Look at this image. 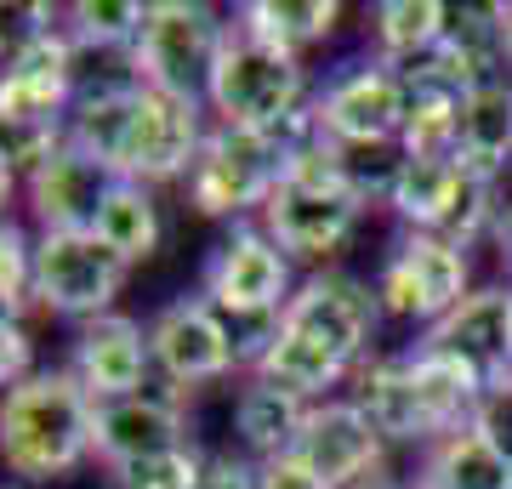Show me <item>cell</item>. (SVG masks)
Masks as SVG:
<instances>
[{
	"mask_svg": "<svg viewBox=\"0 0 512 489\" xmlns=\"http://www.w3.org/2000/svg\"><path fill=\"white\" fill-rule=\"evenodd\" d=\"M92 421L97 404L86 387L57 364L12 387L0 399V467L18 484H52L69 478L86 455H92Z\"/></svg>",
	"mask_w": 512,
	"mask_h": 489,
	"instance_id": "cell-1",
	"label": "cell"
},
{
	"mask_svg": "<svg viewBox=\"0 0 512 489\" xmlns=\"http://www.w3.org/2000/svg\"><path fill=\"white\" fill-rule=\"evenodd\" d=\"M308 97H313V80L302 57L262 46L239 23H228L217 74H211V91H205V114H217V126L268 131L279 120H291L296 109H308Z\"/></svg>",
	"mask_w": 512,
	"mask_h": 489,
	"instance_id": "cell-2",
	"label": "cell"
},
{
	"mask_svg": "<svg viewBox=\"0 0 512 489\" xmlns=\"http://www.w3.org/2000/svg\"><path fill=\"white\" fill-rule=\"evenodd\" d=\"M279 182H285V154L268 131L211 126L200 143V160L183 177V194L200 217L234 228V222H251V211L262 217V205L274 200Z\"/></svg>",
	"mask_w": 512,
	"mask_h": 489,
	"instance_id": "cell-3",
	"label": "cell"
},
{
	"mask_svg": "<svg viewBox=\"0 0 512 489\" xmlns=\"http://www.w3.org/2000/svg\"><path fill=\"white\" fill-rule=\"evenodd\" d=\"M291 256L262 234V222H234L200 262V296L228 325H262L279 319L296 296Z\"/></svg>",
	"mask_w": 512,
	"mask_h": 489,
	"instance_id": "cell-4",
	"label": "cell"
},
{
	"mask_svg": "<svg viewBox=\"0 0 512 489\" xmlns=\"http://www.w3.org/2000/svg\"><path fill=\"white\" fill-rule=\"evenodd\" d=\"M222 40H228V23H222L217 6H205V0H148V23L137 35L143 86L205 109Z\"/></svg>",
	"mask_w": 512,
	"mask_h": 489,
	"instance_id": "cell-5",
	"label": "cell"
},
{
	"mask_svg": "<svg viewBox=\"0 0 512 489\" xmlns=\"http://www.w3.org/2000/svg\"><path fill=\"white\" fill-rule=\"evenodd\" d=\"M387 205L410 234H439L461 251L495 234V222L507 211L495 205V177H478L461 160H404V177Z\"/></svg>",
	"mask_w": 512,
	"mask_h": 489,
	"instance_id": "cell-6",
	"label": "cell"
},
{
	"mask_svg": "<svg viewBox=\"0 0 512 489\" xmlns=\"http://www.w3.org/2000/svg\"><path fill=\"white\" fill-rule=\"evenodd\" d=\"M473 296V268L467 251L439 234H410L387 251L382 273H376V302L387 319H410V325H439L450 308H461Z\"/></svg>",
	"mask_w": 512,
	"mask_h": 489,
	"instance_id": "cell-7",
	"label": "cell"
},
{
	"mask_svg": "<svg viewBox=\"0 0 512 489\" xmlns=\"http://www.w3.org/2000/svg\"><path fill=\"white\" fill-rule=\"evenodd\" d=\"M126 262L86 228V234H35V308L57 319H103L126 290Z\"/></svg>",
	"mask_w": 512,
	"mask_h": 489,
	"instance_id": "cell-8",
	"label": "cell"
},
{
	"mask_svg": "<svg viewBox=\"0 0 512 489\" xmlns=\"http://www.w3.org/2000/svg\"><path fill=\"white\" fill-rule=\"evenodd\" d=\"M313 120L330 143H399L404 137V80L376 57H348L313 86Z\"/></svg>",
	"mask_w": 512,
	"mask_h": 489,
	"instance_id": "cell-9",
	"label": "cell"
},
{
	"mask_svg": "<svg viewBox=\"0 0 512 489\" xmlns=\"http://www.w3.org/2000/svg\"><path fill=\"white\" fill-rule=\"evenodd\" d=\"M376 325H382V302H376V285L353 279L342 268H319L296 285L291 308L279 313V330L291 336H308L325 353L348 364L353 376L365 370V353L376 342Z\"/></svg>",
	"mask_w": 512,
	"mask_h": 489,
	"instance_id": "cell-10",
	"label": "cell"
},
{
	"mask_svg": "<svg viewBox=\"0 0 512 489\" xmlns=\"http://www.w3.org/2000/svg\"><path fill=\"white\" fill-rule=\"evenodd\" d=\"M148 353H154V370L171 381V393H188V387H205V381H222L239 370L234 325L205 302L200 290L171 296L148 319Z\"/></svg>",
	"mask_w": 512,
	"mask_h": 489,
	"instance_id": "cell-11",
	"label": "cell"
},
{
	"mask_svg": "<svg viewBox=\"0 0 512 489\" xmlns=\"http://www.w3.org/2000/svg\"><path fill=\"white\" fill-rule=\"evenodd\" d=\"M365 217V200L348 188H325V182H279L274 200L262 205V234L274 239L291 262H325L353 239Z\"/></svg>",
	"mask_w": 512,
	"mask_h": 489,
	"instance_id": "cell-12",
	"label": "cell"
},
{
	"mask_svg": "<svg viewBox=\"0 0 512 489\" xmlns=\"http://www.w3.org/2000/svg\"><path fill=\"white\" fill-rule=\"evenodd\" d=\"M205 109L200 103H177L165 91H137V109H131V131H126V154L114 177L160 188V182H183L188 165L200 160L205 143Z\"/></svg>",
	"mask_w": 512,
	"mask_h": 489,
	"instance_id": "cell-13",
	"label": "cell"
},
{
	"mask_svg": "<svg viewBox=\"0 0 512 489\" xmlns=\"http://www.w3.org/2000/svg\"><path fill=\"white\" fill-rule=\"evenodd\" d=\"M296 461L325 489H359L382 472L387 438L370 427V416L353 399H319L296 433Z\"/></svg>",
	"mask_w": 512,
	"mask_h": 489,
	"instance_id": "cell-14",
	"label": "cell"
},
{
	"mask_svg": "<svg viewBox=\"0 0 512 489\" xmlns=\"http://www.w3.org/2000/svg\"><path fill=\"white\" fill-rule=\"evenodd\" d=\"M92 404H114L143 393L154 376V353H148V325H137L131 313H103L74 325L69 342V364H63Z\"/></svg>",
	"mask_w": 512,
	"mask_h": 489,
	"instance_id": "cell-15",
	"label": "cell"
},
{
	"mask_svg": "<svg viewBox=\"0 0 512 489\" xmlns=\"http://www.w3.org/2000/svg\"><path fill=\"white\" fill-rule=\"evenodd\" d=\"M171 450H188V416L177 393H131V399L97 404L92 455L103 467H131V461Z\"/></svg>",
	"mask_w": 512,
	"mask_h": 489,
	"instance_id": "cell-16",
	"label": "cell"
},
{
	"mask_svg": "<svg viewBox=\"0 0 512 489\" xmlns=\"http://www.w3.org/2000/svg\"><path fill=\"white\" fill-rule=\"evenodd\" d=\"M69 29H40L6 69H0V114L29 126H69Z\"/></svg>",
	"mask_w": 512,
	"mask_h": 489,
	"instance_id": "cell-17",
	"label": "cell"
},
{
	"mask_svg": "<svg viewBox=\"0 0 512 489\" xmlns=\"http://www.w3.org/2000/svg\"><path fill=\"white\" fill-rule=\"evenodd\" d=\"M109 188H114V171H103L92 154H80L69 137L35 177L23 182L40 234H86V228H97V211L109 200Z\"/></svg>",
	"mask_w": 512,
	"mask_h": 489,
	"instance_id": "cell-18",
	"label": "cell"
},
{
	"mask_svg": "<svg viewBox=\"0 0 512 489\" xmlns=\"http://www.w3.org/2000/svg\"><path fill=\"white\" fill-rule=\"evenodd\" d=\"M507 319H512V285H478L461 308H450L439 325H427L416 347L427 353H450V359L473 364L484 381H501L507 364Z\"/></svg>",
	"mask_w": 512,
	"mask_h": 489,
	"instance_id": "cell-19",
	"label": "cell"
},
{
	"mask_svg": "<svg viewBox=\"0 0 512 489\" xmlns=\"http://www.w3.org/2000/svg\"><path fill=\"white\" fill-rule=\"evenodd\" d=\"M353 404L370 416V427L387 438V444H433L427 433V416H421V393H416V376H410V359L393 353V359H365L359 370V393Z\"/></svg>",
	"mask_w": 512,
	"mask_h": 489,
	"instance_id": "cell-20",
	"label": "cell"
},
{
	"mask_svg": "<svg viewBox=\"0 0 512 489\" xmlns=\"http://www.w3.org/2000/svg\"><path fill=\"white\" fill-rule=\"evenodd\" d=\"M439 63L467 91L490 86V80H512V46H507L501 12L495 6H450V29L439 40Z\"/></svg>",
	"mask_w": 512,
	"mask_h": 489,
	"instance_id": "cell-21",
	"label": "cell"
},
{
	"mask_svg": "<svg viewBox=\"0 0 512 489\" xmlns=\"http://www.w3.org/2000/svg\"><path fill=\"white\" fill-rule=\"evenodd\" d=\"M308 410H313L308 399H296V393H285L262 376H245V387L234 393V433L251 461H274V455L296 450V433H302Z\"/></svg>",
	"mask_w": 512,
	"mask_h": 489,
	"instance_id": "cell-22",
	"label": "cell"
},
{
	"mask_svg": "<svg viewBox=\"0 0 512 489\" xmlns=\"http://www.w3.org/2000/svg\"><path fill=\"white\" fill-rule=\"evenodd\" d=\"M456 160L478 177H501L512 165V80H490V86L467 91Z\"/></svg>",
	"mask_w": 512,
	"mask_h": 489,
	"instance_id": "cell-23",
	"label": "cell"
},
{
	"mask_svg": "<svg viewBox=\"0 0 512 489\" xmlns=\"http://www.w3.org/2000/svg\"><path fill=\"white\" fill-rule=\"evenodd\" d=\"M234 23L251 40H262V46L302 57L308 46L336 35L342 6L336 0H245V6H234Z\"/></svg>",
	"mask_w": 512,
	"mask_h": 489,
	"instance_id": "cell-24",
	"label": "cell"
},
{
	"mask_svg": "<svg viewBox=\"0 0 512 489\" xmlns=\"http://www.w3.org/2000/svg\"><path fill=\"white\" fill-rule=\"evenodd\" d=\"M444 29H450V6L444 0H382L370 6V40H376V63L404 69L416 57L439 52Z\"/></svg>",
	"mask_w": 512,
	"mask_h": 489,
	"instance_id": "cell-25",
	"label": "cell"
},
{
	"mask_svg": "<svg viewBox=\"0 0 512 489\" xmlns=\"http://www.w3.org/2000/svg\"><path fill=\"white\" fill-rule=\"evenodd\" d=\"M103 245H109L126 268H137V262H148V256L160 251V200H154V188H143V182H126L114 177L109 200H103V211H97V228H92Z\"/></svg>",
	"mask_w": 512,
	"mask_h": 489,
	"instance_id": "cell-26",
	"label": "cell"
},
{
	"mask_svg": "<svg viewBox=\"0 0 512 489\" xmlns=\"http://www.w3.org/2000/svg\"><path fill=\"white\" fill-rule=\"evenodd\" d=\"M416 478L427 489H512L507 461H501V455H495L473 427H461V433L427 444V450H421Z\"/></svg>",
	"mask_w": 512,
	"mask_h": 489,
	"instance_id": "cell-27",
	"label": "cell"
},
{
	"mask_svg": "<svg viewBox=\"0 0 512 489\" xmlns=\"http://www.w3.org/2000/svg\"><path fill=\"white\" fill-rule=\"evenodd\" d=\"M69 91H74V103H103V97H131V91H143L137 46H92V40H74Z\"/></svg>",
	"mask_w": 512,
	"mask_h": 489,
	"instance_id": "cell-28",
	"label": "cell"
},
{
	"mask_svg": "<svg viewBox=\"0 0 512 489\" xmlns=\"http://www.w3.org/2000/svg\"><path fill=\"white\" fill-rule=\"evenodd\" d=\"M148 23V0H74L63 6V29L92 46H137Z\"/></svg>",
	"mask_w": 512,
	"mask_h": 489,
	"instance_id": "cell-29",
	"label": "cell"
},
{
	"mask_svg": "<svg viewBox=\"0 0 512 489\" xmlns=\"http://www.w3.org/2000/svg\"><path fill=\"white\" fill-rule=\"evenodd\" d=\"M336 160H342V182H348L353 194L365 205H387L393 200V188L404 177V154L399 143H336Z\"/></svg>",
	"mask_w": 512,
	"mask_h": 489,
	"instance_id": "cell-30",
	"label": "cell"
},
{
	"mask_svg": "<svg viewBox=\"0 0 512 489\" xmlns=\"http://www.w3.org/2000/svg\"><path fill=\"white\" fill-rule=\"evenodd\" d=\"M0 302L18 319L35 308V234L18 217L0 222Z\"/></svg>",
	"mask_w": 512,
	"mask_h": 489,
	"instance_id": "cell-31",
	"label": "cell"
},
{
	"mask_svg": "<svg viewBox=\"0 0 512 489\" xmlns=\"http://www.w3.org/2000/svg\"><path fill=\"white\" fill-rule=\"evenodd\" d=\"M200 472L205 455L188 444V450L131 461V467H109V489H200Z\"/></svg>",
	"mask_w": 512,
	"mask_h": 489,
	"instance_id": "cell-32",
	"label": "cell"
},
{
	"mask_svg": "<svg viewBox=\"0 0 512 489\" xmlns=\"http://www.w3.org/2000/svg\"><path fill=\"white\" fill-rule=\"evenodd\" d=\"M63 137H69V126H29V120H6L0 114V160L12 165L23 182L63 148Z\"/></svg>",
	"mask_w": 512,
	"mask_h": 489,
	"instance_id": "cell-33",
	"label": "cell"
},
{
	"mask_svg": "<svg viewBox=\"0 0 512 489\" xmlns=\"http://www.w3.org/2000/svg\"><path fill=\"white\" fill-rule=\"evenodd\" d=\"M40 29H63V6H52V0H0V69H6Z\"/></svg>",
	"mask_w": 512,
	"mask_h": 489,
	"instance_id": "cell-34",
	"label": "cell"
},
{
	"mask_svg": "<svg viewBox=\"0 0 512 489\" xmlns=\"http://www.w3.org/2000/svg\"><path fill=\"white\" fill-rule=\"evenodd\" d=\"M473 433L490 444L512 472V370L501 381H490V393L478 399V416H473Z\"/></svg>",
	"mask_w": 512,
	"mask_h": 489,
	"instance_id": "cell-35",
	"label": "cell"
},
{
	"mask_svg": "<svg viewBox=\"0 0 512 489\" xmlns=\"http://www.w3.org/2000/svg\"><path fill=\"white\" fill-rule=\"evenodd\" d=\"M35 370H40V364H35V342H29L23 319H0V399H6L12 387H23Z\"/></svg>",
	"mask_w": 512,
	"mask_h": 489,
	"instance_id": "cell-36",
	"label": "cell"
},
{
	"mask_svg": "<svg viewBox=\"0 0 512 489\" xmlns=\"http://www.w3.org/2000/svg\"><path fill=\"white\" fill-rule=\"evenodd\" d=\"M262 484V461H251V455H205V472H200V489H256Z\"/></svg>",
	"mask_w": 512,
	"mask_h": 489,
	"instance_id": "cell-37",
	"label": "cell"
},
{
	"mask_svg": "<svg viewBox=\"0 0 512 489\" xmlns=\"http://www.w3.org/2000/svg\"><path fill=\"white\" fill-rule=\"evenodd\" d=\"M256 489H325V484H319L296 455H274V461H262V484Z\"/></svg>",
	"mask_w": 512,
	"mask_h": 489,
	"instance_id": "cell-38",
	"label": "cell"
},
{
	"mask_svg": "<svg viewBox=\"0 0 512 489\" xmlns=\"http://www.w3.org/2000/svg\"><path fill=\"white\" fill-rule=\"evenodd\" d=\"M495 245H501V262H507V273H512V205L501 211V222H495Z\"/></svg>",
	"mask_w": 512,
	"mask_h": 489,
	"instance_id": "cell-39",
	"label": "cell"
},
{
	"mask_svg": "<svg viewBox=\"0 0 512 489\" xmlns=\"http://www.w3.org/2000/svg\"><path fill=\"white\" fill-rule=\"evenodd\" d=\"M359 489H427L421 478H370V484H359Z\"/></svg>",
	"mask_w": 512,
	"mask_h": 489,
	"instance_id": "cell-40",
	"label": "cell"
},
{
	"mask_svg": "<svg viewBox=\"0 0 512 489\" xmlns=\"http://www.w3.org/2000/svg\"><path fill=\"white\" fill-rule=\"evenodd\" d=\"M18 188H23V177H18V171H12V165H6V160H0V194H6V200H12V194H18Z\"/></svg>",
	"mask_w": 512,
	"mask_h": 489,
	"instance_id": "cell-41",
	"label": "cell"
},
{
	"mask_svg": "<svg viewBox=\"0 0 512 489\" xmlns=\"http://www.w3.org/2000/svg\"><path fill=\"white\" fill-rule=\"evenodd\" d=\"M495 12H501V23H507V46H512V0H495Z\"/></svg>",
	"mask_w": 512,
	"mask_h": 489,
	"instance_id": "cell-42",
	"label": "cell"
},
{
	"mask_svg": "<svg viewBox=\"0 0 512 489\" xmlns=\"http://www.w3.org/2000/svg\"><path fill=\"white\" fill-rule=\"evenodd\" d=\"M507 364H512V319H507Z\"/></svg>",
	"mask_w": 512,
	"mask_h": 489,
	"instance_id": "cell-43",
	"label": "cell"
},
{
	"mask_svg": "<svg viewBox=\"0 0 512 489\" xmlns=\"http://www.w3.org/2000/svg\"><path fill=\"white\" fill-rule=\"evenodd\" d=\"M0 319H18V313H12V308H6V302H0Z\"/></svg>",
	"mask_w": 512,
	"mask_h": 489,
	"instance_id": "cell-44",
	"label": "cell"
},
{
	"mask_svg": "<svg viewBox=\"0 0 512 489\" xmlns=\"http://www.w3.org/2000/svg\"><path fill=\"white\" fill-rule=\"evenodd\" d=\"M6 205H12V200H6V194H0V222H6Z\"/></svg>",
	"mask_w": 512,
	"mask_h": 489,
	"instance_id": "cell-45",
	"label": "cell"
}]
</instances>
